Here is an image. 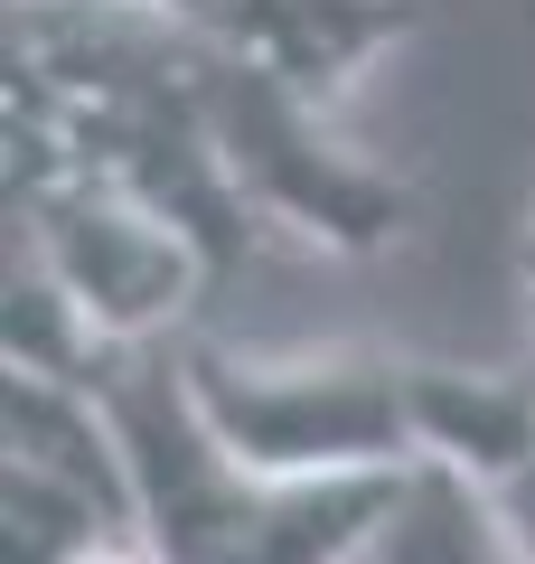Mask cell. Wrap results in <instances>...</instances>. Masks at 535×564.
<instances>
[{
  "mask_svg": "<svg viewBox=\"0 0 535 564\" xmlns=\"http://www.w3.org/2000/svg\"><path fill=\"white\" fill-rule=\"evenodd\" d=\"M122 423L141 489V545L151 564H367L376 527L395 518L404 480H273L207 433L178 377V339L113 348L95 367Z\"/></svg>",
  "mask_w": 535,
  "mask_h": 564,
  "instance_id": "6da1fadb",
  "label": "cell"
},
{
  "mask_svg": "<svg viewBox=\"0 0 535 564\" xmlns=\"http://www.w3.org/2000/svg\"><path fill=\"white\" fill-rule=\"evenodd\" d=\"M198 113L217 132L226 180L263 217V236L282 226V236L329 245V254H385L414 226V188L376 170L367 151H348L329 132V104L217 39H198Z\"/></svg>",
  "mask_w": 535,
  "mask_h": 564,
  "instance_id": "3957f363",
  "label": "cell"
},
{
  "mask_svg": "<svg viewBox=\"0 0 535 564\" xmlns=\"http://www.w3.org/2000/svg\"><path fill=\"white\" fill-rule=\"evenodd\" d=\"M10 245L57 273V292L95 321L103 348L178 339L188 302L217 282L178 226H160L151 207L85 180L76 161H57L39 141H10Z\"/></svg>",
  "mask_w": 535,
  "mask_h": 564,
  "instance_id": "277c9868",
  "label": "cell"
},
{
  "mask_svg": "<svg viewBox=\"0 0 535 564\" xmlns=\"http://www.w3.org/2000/svg\"><path fill=\"white\" fill-rule=\"evenodd\" d=\"M516 273H526V302H535V217H526V236H516Z\"/></svg>",
  "mask_w": 535,
  "mask_h": 564,
  "instance_id": "52a82bcc",
  "label": "cell"
},
{
  "mask_svg": "<svg viewBox=\"0 0 535 564\" xmlns=\"http://www.w3.org/2000/svg\"><path fill=\"white\" fill-rule=\"evenodd\" d=\"M367 564H535V555L489 518V499H479L470 480H451V470L423 462L414 480H404L395 518L376 527Z\"/></svg>",
  "mask_w": 535,
  "mask_h": 564,
  "instance_id": "8992f818",
  "label": "cell"
},
{
  "mask_svg": "<svg viewBox=\"0 0 535 564\" xmlns=\"http://www.w3.org/2000/svg\"><path fill=\"white\" fill-rule=\"evenodd\" d=\"M188 404L236 462L273 480H404L423 470L414 358H236L217 339H178Z\"/></svg>",
  "mask_w": 535,
  "mask_h": 564,
  "instance_id": "7a4b0ae2",
  "label": "cell"
},
{
  "mask_svg": "<svg viewBox=\"0 0 535 564\" xmlns=\"http://www.w3.org/2000/svg\"><path fill=\"white\" fill-rule=\"evenodd\" d=\"M423 462L470 480L489 518L535 555V367H441L414 358Z\"/></svg>",
  "mask_w": 535,
  "mask_h": 564,
  "instance_id": "5b68a950",
  "label": "cell"
}]
</instances>
